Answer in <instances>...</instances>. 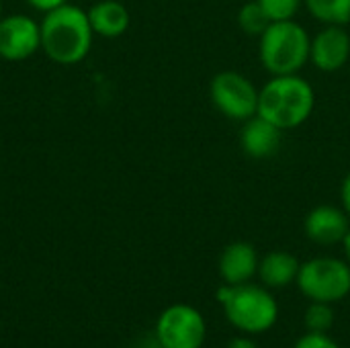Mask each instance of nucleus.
Returning <instances> with one entry per match:
<instances>
[{
    "label": "nucleus",
    "mask_w": 350,
    "mask_h": 348,
    "mask_svg": "<svg viewBox=\"0 0 350 348\" xmlns=\"http://www.w3.org/2000/svg\"><path fill=\"white\" fill-rule=\"evenodd\" d=\"M236 18H238V27L250 37H260L267 31V27L273 23L269 18V14L265 12V8L256 0H250L246 4H242Z\"/></svg>",
    "instance_id": "dca6fc26"
},
{
    "label": "nucleus",
    "mask_w": 350,
    "mask_h": 348,
    "mask_svg": "<svg viewBox=\"0 0 350 348\" xmlns=\"http://www.w3.org/2000/svg\"><path fill=\"white\" fill-rule=\"evenodd\" d=\"M207 326L199 310L187 304H174L162 312L156 324L160 348H201Z\"/></svg>",
    "instance_id": "0eeeda50"
},
{
    "label": "nucleus",
    "mask_w": 350,
    "mask_h": 348,
    "mask_svg": "<svg viewBox=\"0 0 350 348\" xmlns=\"http://www.w3.org/2000/svg\"><path fill=\"white\" fill-rule=\"evenodd\" d=\"M88 21L94 31V35L105 39H117L121 37L131 23V14L127 6L119 0H98L88 10Z\"/></svg>",
    "instance_id": "ddd939ff"
},
{
    "label": "nucleus",
    "mask_w": 350,
    "mask_h": 348,
    "mask_svg": "<svg viewBox=\"0 0 350 348\" xmlns=\"http://www.w3.org/2000/svg\"><path fill=\"white\" fill-rule=\"evenodd\" d=\"M316 109V90L301 74L271 76L258 92V115L283 131L301 127Z\"/></svg>",
    "instance_id": "f03ea898"
},
{
    "label": "nucleus",
    "mask_w": 350,
    "mask_h": 348,
    "mask_svg": "<svg viewBox=\"0 0 350 348\" xmlns=\"http://www.w3.org/2000/svg\"><path fill=\"white\" fill-rule=\"evenodd\" d=\"M283 129L260 117L258 113L242 123L240 129V148L248 158L267 160L273 158L283 144Z\"/></svg>",
    "instance_id": "9b49d317"
},
{
    "label": "nucleus",
    "mask_w": 350,
    "mask_h": 348,
    "mask_svg": "<svg viewBox=\"0 0 350 348\" xmlns=\"http://www.w3.org/2000/svg\"><path fill=\"white\" fill-rule=\"evenodd\" d=\"M312 35L295 18L273 21L258 37V59L271 76L299 74L310 64Z\"/></svg>",
    "instance_id": "7ed1b4c3"
},
{
    "label": "nucleus",
    "mask_w": 350,
    "mask_h": 348,
    "mask_svg": "<svg viewBox=\"0 0 350 348\" xmlns=\"http://www.w3.org/2000/svg\"><path fill=\"white\" fill-rule=\"evenodd\" d=\"M41 49V29L27 14H8L0 18V57L23 62Z\"/></svg>",
    "instance_id": "6e6552de"
},
{
    "label": "nucleus",
    "mask_w": 350,
    "mask_h": 348,
    "mask_svg": "<svg viewBox=\"0 0 350 348\" xmlns=\"http://www.w3.org/2000/svg\"><path fill=\"white\" fill-rule=\"evenodd\" d=\"M340 203H342V209L350 215V172L342 178V185H340Z\"/></svg>",
    "instance_id": "412c9836"
},
{
    "label": "nucleus",
    "mask_w": 350,
    "mask_h": 348,
    "mask_svg": "<svg viewBox=\"0 0 350 348\" xmlns=\"http://www.w3.org/2000/svg\"><path fill=\"white\" fill-rule=\"evenodd\" d=\"M350 230V215L336 205H318L304 219L306 236L320 246L342 244Z\"/></svg>",
    "instance_id": "9d476101"
},
{
    "label": "nucleus",
    "mask_w": 350,
    "mask_h": 348,
    "mask_svg": "<svg viewBox=\"0 0 350 348\" xmlns=\"http://www.w3.org/2000/svg\"><path fill=\"white\" fill-rule=\"evenodd\" d=\"M295 348H340L328 334L324 332H310L297 340Z\"/></svg>",
    "instance_id": "6ab92c4d"
},
{
    "label": "nucleus",
    "mask_w": 350,
    "mask_h": 348,
    "mask_svg": "<svg viewBox=\"0 0 350 348\" xmlns=\"http://www.w3.org/2000/svg\"><path fill=\"white\" fill-rule=\"evenodd\" d=\"M29 6H33L35 10H41V12H49V10H53V8H57V6H62V4H66L68 0H25Z\"/></svg>",
    "instance_id": "aec40b11"
},
{
    "label": "nucleus",
    "mask_w": 350,
    "mask_h": 348,
    "mask_svg": "<svg viewBox=\"0 0 350 348\" xmlns=\"http://www.w3.org/2000/svg\"><path fill=\"white\" fill-rule=\"evenodd\" d=\"M306 10L322 25H340L350 23V0H304Z\"/></svg>",
    "instance_id": "2eb2a0df"
},
{
    "label": "nucleus",
    "mask_w": 350,
    "mask_h": 348,
    "mask_svg": "<svg viewBox=\"0 0 350 348\" xmlns=\"http://www.w3.org/2000/svg\"><path fill=\"white\" fill-rule=\"evenodd\" d=\"M342 248H345V256H347V263L350 265V230L347 234V238L342 240Z\"/></svg>",
    "instance_id": "5701e85b"
},
{
    "label": "nucleus",
    "mask_w": 350,
    "mask_h": 348,
    "mask_svg": "<svg viewBox=\"0 0 350 348\" xmlns=\"http://www.w3.org/2000/svg\"><path fill=\"white\" fill-rule=\"evenodd\" d=\"M299 291L322 304H336L350 293V265L332 256H318L299 267Z\"/></svg>",
    "instance_id": "39448f33"
},
{
    "label": "nucleus",
    "mask_w": 350,
    "mask_h": 348,
    "mask_svg": "<svg viewBox=\"0 0 350 348\" xmlns=\"http://www.w3.org/2000/svg\"><path fill=\"white\" fill-rule=\"evenodd\" d=\"M301 263L285 250H273L258 263V277L267 289H281L297 281Z\"/></svg>",
    "instance_id": "4468645a"
},
{
    "label": "nucleus",
    "mask_w": 350,
    "mask_h": 348,
    "mask_svg": "<svg viewBox=\"0 0 350 348\" xmlns=\"http://www.w3.org/2000/svg\"><path fill=\"white\" fill-rule=\"evenodd\" d=\"M0 18H2V2H0Z\"/></svg>",
    "instance_id": "b1692460"
},
{
    "label": "nucleus",
    "mask_w": 350,
    "mask_h": 348,
    "mask_svg": "<svg viewBox=\"0 0 350 348\" xmlns=\"http://www.w3.org/2000/svg\"><path fill=\"white\" fill-rule=\"evenodd\" d=\"M41 29V49L43 53L62 66H72L82 62L90 47L94 31L88 21V12L76 4H62L45 12L39 23Z\"/></svg>",
    "instance_id": "f257e3e1"
},
{
    "label": "nucleus",
    "mask_w": 350,
    "mask_h": 348,
    "mask_svg": "<svg viewBox=\"0 0 350 348\" xmlns=\"http://www.w3.org/2000/svg\"><path fill=\"white\" fill-rule=\"evenodd\" d=\"M271 21H287L295 18L304 6V0H256Z\"/></svg>",
    "instance_id": "a211bd4d"
},
{
    "label": "nucleus",
    "mask_w": 350,
    "mask_h": 348,
    "mask_svg": "<svg viewBox=\"0 0 350 348\" xmlns=\"http://www.w3.org/2000/svg\"><path fill=\"white\" fill-rule=\"evenodd\" d=\"M228 348H258L256 347V343H252L250 338H234Z\"/></svg>",
    "instance_id": "4be33fe9"
},
{
    "label": "nucleus",
    "mask_w": 350,
    "mask_h": 348,
    "mask_svg": "<svg viewBox=\"0 0 350 348\" xmlns=\"http://www.w3.org/2000/svg\"><path fill=\"white\" fill-rule=\"evenodd\" d=\"M258 92L260 88L236 70H221L209 82L211 105L224 117L238 123H244L258 113Z\"/></svg>",
    "instance_id": "423d86ee"
},
{
    "label": "nucleus",
    "mask_w": 350,
    "mask_h": 348,
    "mask_svg": "<svg viewBox=\"0 0 350 348\" xmlns=\"http://www.w3.org/2000/svg\"><path fill=\"white\" fill-rule=\"evenodd\" d=\"M215 297L224 306L228 322L246 334H262L277 324L279 306L267 287L252 283L224 285Z\"/></svg>",
    "instance_id": "20e7f679"
},
{
    "label": "nucleus",
    "mask_w": 350,
    "mask_h": 348,
    "mask_svg": "<svg viewBox=\"0 0 350 348\" xmlns=\"http://www.w3.org/2000/svg\"><path fill=\"white\" fill-rule=\"evenodd\" d=\"M350 59V35L347 27L324 25L310 45V62L324 74L342 70Z\"/></svg>",
    "instance_id": "1a4fd4ad"
},
{
    "label": "nucleus",
    "mask_w": 350,
    "mask_h": 348,
    "mask_svg": "<svg viewBox=\"0 0 350 348\" xmlns=\"http://www.w3.org/2000/svg\"><path fill=\"white\" fill-rule=\"evenodd\" d=\"M334 324V310L330 304L312 302V306L306 310V326L310 332H328Z\"/></svg>",
    "instance_id": "f3484780"
},
{
    "label": "nucleus",
    "mask_w": 350,
    "mask_h": 348,
    "mask_svg": "<svg viewBox=\"0 0 350 348\" xmlns=\"http://www.w3.org/2000/svg\"><path fill=\"white\" fill-rule=\"evenodd\" d=\"M258 254L256 248L248 242H232L219 254V275L226 285H244L258 275Z\"/></svg>",
    "instance_id": "f8f14e48"
}]
</instances>
